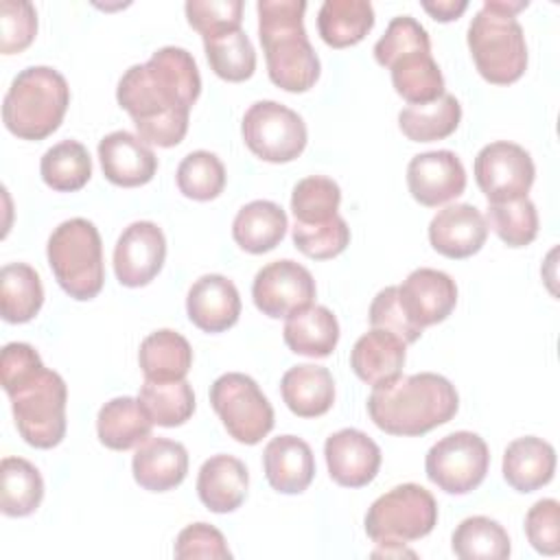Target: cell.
Listing matches in <instances>:
<instances>
[{"instance_id": "cell-44", "label": "cell", "mask_w": 560, "mask_h": 560, "mask_svg": "<svg viewBox=\"0 0 560 560\" xmlns=\"http://www.w3.org/2000/svg\"><path fill=\"white\" fill-rule=\"evenodd\" d=\"M409 50H431V39L427 28L411 15H396L387 24L383 37L374 44V59L389 68L394 59Z\"/></svg>"}, {"instance_id": "cell-3", "label": "cell", "mask_w": 560, "mask_h": 560, "mask_svg": "<svg viewBox=\"0 0 560 560\" xmlns=\"http://www.w3.org/2000/svg\"><path fill=\"white\" fill-rule=\"evenodd\" d=\"M459 396L455 385L435 372L398 376L372 389L368 413L389 435H424L455 418Z\"/></svg>"}, {"instance_id": "cell-22", "label": "cell", "mask_w": 560, "mask_h": 560, "mask_svg": "<svg viewBox=\"0 0 560 560\" xmlns=\"http://www.w3.org/2000/svg\"><path fill=\"white\" fill-rule=\"evenodd\" d=\"M262 468L269 486L282 494L304 492L315 477L311 446L298 435H278L262 451Z\"/></svg>"}, {"instance_id": "cell-4", "label": "cell", "mask_w": 560, "mask_h": 560, "mask_svg": "<svg viewBox=\"0 0 560 560\" xmlns=\"http://www.w3.org/2000/svg\"><path fill=\"white\" fill-rule=\"evenodd\" d=\"M258 37L267 59L271 83L287 92H306L319 79V57L313 50L306 28L302 0H260Z\"/></svg>"}, {"instance_id": "cell-10", "label": "cell", "mask_w": 560, "mask_h": 560, "mask_svg": "<svg viewBox=\"0 0 560 560\" xmlns=\"http://www.w3.org/2000/svg\"><path fill=\"white\" fill-rule=\"evenodd\" d=\"M241 133L249 151L271 164L295 160L308 140L302 116L278 101H256L249 105Z\"/></svg>"}, {"instance_id": "cell-50", "label": "cell", "mask_w": 560, "mask_h": 560, "mask_svg": "<svg viewBox=\"0 0 560 560\" xmlns=\"http://www.w3.org/2000/svg\"><path fill=\"white\" fill-rule=\"evenodd\" d=\"M422 9L438 22H451V20H457L468 9V2L466 0H438V2L424 0Z\"/></svg>"}, {"instance_id": "cell-38", "label": "cell", "mask_w": 560, "mask_h": 560, "mask_svg": "<svg viewBox=\"0 0 560 560\" xmlns=\"http://www.w3.org/2000/svg\"><path fill=\"white\" fill-rule=\"evenodd\" d=\"M42 179L57 192L81 190L92 177V158L77 140H61L52 144L39 162Z\"/></svg>"}, {"instance_id": "cell-19", "label": "cell", "mask_w": 560, "mask_h": 560, "mask_svg": "<svg viewBox=\"0 0 560 560\" xmlns=\"http://www.w3.org/2000/svg\"><path fill=\"white\" fill-rule=\"evenodd\" d=\"M488 238L486 217L470 203H451L431 219V247L453 260L477 254Z\"/></svg>"}, {"instance_id": "cell-11", "label": "cell", "mask_w": 560, "mask_h": 560, "mask_svg": "<svg viewBox=\"0 0 560 560\" xmlns=\"http://www.w3.org/2000/svg\"><path fill=\"white\" fill-rule=\"evenodd\" d=\"M490 466V451L481 435L455 431L438 440L427 457L424 470L431 483L446 494H468L481 486Z\"/></svg>"}, {"instance_id": "cell-32", "label": "cell", "mask_w": 560, "mask_h": 560, "mask_svg": "<svg viewBox=\"0 0 560 560\" xmlns=\"http://www.w3.org/2000/svg\"><path fill=\"white\" fill-rule=\"evenodd\" d=\"M374 26V9L365 0H326L317 13V31L332 48L359 44Z\"/></svg>"}, {"instance_id": "cell-15", "label": "cell", "mask_w": 560, "mask_h": 560, "mask_svg": "<svg viewBox=\"0 0 560 560\" xmlns=\"http://www.w3.org/2000/svg\"><path fill=\"white\" fill-rule=\"evenodd\" d=\"M407 186L420 206L438 208L464 192L466 171L462 160L448 149L424 151L411 158Z\"/></svg>"}, {"instance_id": "cell-12", "label": "cell", "mask_w": 560, "mask_h": 560, "mask_svg": "<svg viewBox=\"0 0 560 560\" xmlns=\"http://www.w3.org/2000/svg\"><path fill=\"white\" fill-rule=\"evenodd\" d=\"M534 177V160L521 144L497 140L486 144L475 158V179L488 203L527 197Z\"/></svg>"}, {"instance_id": "cell-8", "label": "cell", "mask_w": 560, "mask_h": 560, "mask_svg": "<svg viewBox=\"0 0 560 560\" xmlns=\"http://www.w3.org/2000/svg\"><path fill=\"white\" fill-rule=\"evenodd\" d=\"M365 534L376 545H405L424 538L438 525V503L418 483H402L381 494L365 514Z\"/></svg>"}, {"instance_id": "cell-20", "label": "cell", "mask_w": 560, "mask_h": 560, "mask_svg": "<svg viewBox=\"0 0 560 560\" xmlns=\"http://www.w3.org/2000/svg\"><path fill=\"white\" fill-rule=\"evenodd\" d=\"M188 319L203 332H223L238 322L241 295L232 280L206 273L192 282L186 295Z\"/></svg>"}, {"instance_id": "cell-1", "label": "cell", "mask_w": 560, "mask_h": 560, "mask_svg": "<svg viewBox=\"0 0 560 560\" xmlns=\"http://www.w3.org/2000/svg\"><path fill=\"white\" fill-rule=\"evenodd\" d=\"M201 94V74L186 48H158L118 81L116 101L147 144L175 147L188 131L190 109Z\"/></svg>"}, {"instance_id": "cell-29", "label": "cell", "mask_w": 560, "mask_h": 560, "mask_svg": "<svg viewBox=\"0 0 560 560\" xmlns=\"http://www.w3.org/2000/svg\"><path fill=\"white\" fill-rule=\"evenodd\" d=\"M153 422L142 411L138 398L118 396L107 400L96 416V433L103 446L129 451L151 438Z\"/></svg>"}, {"instance_id": "cell-17", "label": "cell", "mask_w": 560, "mask_h": 560, "mask_svg": "<svg viewBox=\"0 0 560 560\" xmlns=\"http://www.w3.org/2000/svg\"><path fill=\"white\" fill-rule=\"evenodd\" d=\"M398 295L407 317L424 330L427 326L444 322L453 313L457 304V284L440 269L420 267L402 280Z\"/></svg>"}, {"instance_id": "cell-7", "label": "cell", "mask_w": 560, "mask_h": 560, "mask_svg": "<svg viewBox=\"0 0 560 560\" xmlns=\"http://www.w3.org/2000/svg\"><path fill=\"white\" fill-rule=\"evenodd\" d=\"M48 265L59 287L74 300H92L105 282L103 243L96 225L83 217L59 223L48 236Z\"/></svg>"}, {"instance_id": "cell-35", "label": "cell", "mask_w": 560, "mask_h": 560, "mask_svg": "<svg viewBox=\"0 0 560 560\" xmlns=\"http://www.w3.org/2000/svg\"><path fill=\"white\" fill-rule=\"evenodd\" d=\"M0 510L4 516H28L44 499V479L24 457H4L0 464Z\"/></svg>"}, {"instance_id": "cell-16", "label": "cell", "mask_w": 560, "mask_h": 560, "mask_svg": "<svg viewBox=\"0 0 560 560\" xmlns=\"http://www.w3.org/2000/svg\"><path fill=\"white\" fill-rule=\"evenodd\" d=\"M324 457L328 475L343 488H363L381 468L378 444L359 429H341L326 438Z\"/></svg>"}, {"instance_id": "cell-27", "label": "cell", "mask_w": 560, "mask_h": 560, "mask_svg": "<svg viewBox=\"0 0 560 560\" xmlns=\"http://www.w3.org/2000/svg\"><path fill=\"white\" fill-rule=\"evenodd\" d=\"M282 337L291 352L324 359L337 348L339 322L330 308L311 304L287 317Z\"/></svg>"}, {"instance_id": "cell-28", "label": "cell", "mask_w": 560, "mask_h": 560, "mask_svg": "<svg viewBox=\"0 0 560 560\" xmlns=\"http://www.w3.org/2000/svg\"><path fill=\"white\" fill-rule=\"evenodd\" d=\"M287 212L267 199L245 203L232 221V238L247 254L271 252L287 234Z\"/></svg>"}, {"instance_id": "cell-23", "label": "cell", "mask_w": 560, "mask_h": 560, "mask_svg": "<svg viewBox=\"0 0 560 560\" xmlns=\"http://www.w3.org/2000/svg\"><path fill=\"white\" fill-rule=\"evenodd\" d=\"M407 343L389 330L372 328L350 350L352 372L368 385H387L402 374Z\"/></svg>"}, {"instance_id": "cell-39", "label": "cell", "mask_w": 560, "mask_h": 560, "mask_svg": "<svg viewBox=\"0 0 560 560\" xmlns=\"http://www.w3.org/2000/svg\"><path fill=\"white\" fill-rule=\"evenodd\" d=\"M451 547L462 560H503L512 551L503 525L488 516L464 518L453 532Z\"/></svg>"}, {"instance_id": "cell-47", "label": "cell", "mask_w": 560, "mask_h": 560, "mask_svg": "<svg viewBox=\"0 0 560 560\" xmlns=\"http://www.w3.org/2000/svg\"><path fill=\"white\" fill-rule=\"evenodd\" d=\"M368 319L372 328H383L400 337L405 343H413L420 339L422 328H418L405 313L398 295V287H385L381 289L368 311Z\"/></svg>"}, {"instance_id": "cell-49", "label": "cell", "mask_w": 560, "mask_h": 560, "mask_svg": "<svg viewBox=\"0 0 560 560\" xmlns=\"http://www.w3.org/2000/svg\"><path fill=\"white\" fill-rule=\"evenodd\" d=\"M175 558L190 560V558H217L225 560L232 558L223 534L208 525V523H192L184 527L175 540Z\"/></svg>"}, {"instance_id": "cell-46", "label": "cell", "mask_w": 560, "mask_h": 560, "mask_svg": "<svg viewBox=\"0 0 560 560\" xmlns=\"http://www.w3.org/2000/svg\"><path fill=\"white\" fill-rule=\"evenodd\" d=\"M184 11L188 24L199 31L201 37H210L228 28H238L243 20L241 0H188Z\"/></svg>"}, {"instance_id": "cell-2", "label": "cell", "mask_w": 560, "mask_h": 560, "mask_svg": "<svg viewBox=\"0 0 560 560\" xmlns=\"http://www.w3.org/2000/svg\"><path fill=\"white\" fill-rule=\"evenodd\" d=\"M0 378L22 440L35 448L57 446L66 435V381L44 368L37 350L22 341L2 348Z\"/></svg>"}, {"instance_id": "cell-21", "label": "cell", "mask_w": 560, "mask_h": 560, "mask_svg": "<svg viewBox=\"0 0 560 560\" xmlns=\"http://www.w3.org/2000/svg\"><path fill=\"white\" fill-rule=\"evenodd\" d=\"M131 472L140 488L149 492H168L186 479L188 451L182 442L149 438L136 448Z\"/></svg>"}, {"instance_id": "cell-13", "label": "cell", "mask_w": 560, "mask_h": 560, "mask_svg": "<svg viewBox=\"0 0 560 560\" xmlns=\"http://www.w3.org/2000/svg\"><path fill=\"white\" fill-rule=\"evenodd\" d=\"M315 291L317 289L311 271L291 258L265 265L262 269H258L252 284V298L256 308L271 319L289 317L311 306L315 300Z\"/></svg>"}, {"instance_id": "cell-41", "label": "cell", "mask_w": 560, "mask_h": 560, "mask_svg": "<svg viewBox=\"0 0 560 560\" xmlns=\"http://www.w3.org/2000/svg\"><path fill=\"white\" fill-rule=\"evenodd\" d=\"M177 188L195 201L217 199L225 188V166L210 151H190L177 166Z\"/></svg>"}, {"instance_id": "cell-6", "label": "cell", "mask_w": 560, "mask_h": 560, "mask_svg": "<svg viewBox=\"0 0 560 560\" xmlns=\"http://www.w3.org/2000/svg\"><path fill=\"white\" fill-rule=\"evenodd\" d=\"M70 105L66 77L50 66L20 70L2 101L4 127L22 140H44L59 129Z\"/></svg>"}, {"instance_id": "cell-5", "label": "cell", "mask_w": 560, "mask_h": 560, "mask_svg": "<svg viewBox=\"0 0 560 560\" xmlns=\"http://www.w3.org/2000/svg\"><path fill=\"white\" fill-rule=\"evenodd\" d=\"M527 0H486L468 26V48L477 72L494 85L518 81L527 68V44L516 13Z\"/></svg>"}, {"instance_id": "cell-40", "label": "cell", "mask_w": 560, "mask_h": 560, "mask_svg": "<svg viewBox=\"0 0 560 560\" xmlns=\"http://www.w3.org/2000/svg\"><path fill=\"white\" fill-rule=\"evenodd\" d=\"M341 203V188L335 179L311 175L300 179L291 192V212L295 223L313 225L330 221Z\"/></svg>"}, {"instance_id": "cell-25", "label": "cell", "mask_w": 560, "mask_h": 560, "mask_svg": "<svg viewBox=\"0 0 560 560\" xmlns=\"http://www.w3.org/2000/svg\"><path fill=\"white\" fill-rule=\"evenodd\" d=\"M556 472L553 446L536 435L516 438L503 453V479L516 492H534L547 486Z\"/></svg>"}, {"instance_id": "cell-24", "label": "cell", "mask_w": 560, "mask_h": 560, "mask_svg": "<svg viewBox=\"0 0 560 560\" xmlns=\"http://www.w3.org/2000/svg\"><path fill=\"white\" fill-rule=\"evenodd\" d=\"M249 475L245 464L234 455H212L197 475V494L201 503L217 514H228L241 508L247 497Z\"/></svg>"}, {"instance_id": "cell-31", "label": "cell", "mask_w": 560, "mask_h": 560, "mask_svg": "<svg viewBox=\"0 0 560 560\" xmlns=\"http://www.w3.org/2000/svg\"><path fill=\"white\" fill-rule=\"evenodd\" d=\"M392 85L409 105H424L444 94V77L431 50H409L392 61Z\"/></svg>"}, {"instance_id": "cell-33", "label": "cell", "mask_w": 560, "mask_h": 560, "mask_svg": "<svg viewBox=\"0 0 560 560\" xmlns=\"http://www.w3.org/2000/svg\"><path fill=\"white\" fill-rule=\"evenodd\" d=\"M44 304L39 273L26 262H9L0 271V311L9 324L31 322Z\"/></svg>"}, {"instance_id": "cell-14", "label": "cell", "mask_w": 560, "mask_h": 560, "mask_svg": "<svg viewBox=\"0 0 560 560\" xmlns=\"http://www.w3.org/2000/svg\"><path fill=\"white\" fill-rule=\"evenodd\" d=\"M166 238L153 221L129 223L114 247V273L122 287H144L164 267Z\"/></svg>"}, {"instance_id": "cell-34", "label": "cell", "mask_w": 560, "mask_h": 560, "mask_svg": "<svg viewBox=\"0 0 560 560\" xmlns=\"http://www.w3.org/2000/svg\"><path fill=\"white\" fill-rule=\"evenodd\" d=\"M462 120V105L453 94H442L424 105H407L398 114L400 131L413 142H433L448 138Z\"/></svg>"}, {"instance_id": "cell-45", "label": "cell", "mask_w": 560, "mask_h": 560, "mask_svg": "<svg viewBox=\"0 0 560 560\" xmlns=\"http://www.w3.org/2000/svg\"><path fill=\"white\" fill-rule=\"evenodd\" d=\"M37 33V11L26 0L0 2V52L15 55L31 46Z\"/></svg>"}, {"instance_id": "cell-48", "label": "cell", "mask_w": 560, "mask_h": 560, "mask_svg": "<svg viewBox=\"0 0 560 560\" xmlns=\"http://www.w3.org/2000/svg\"><path fill=\"white\" fill-rule=\"evenodd\" d=\"M529 545L542 556L560 553V503L556 499L536 501L525 514Z\"/></svg>"}, {"instance_id": "cell-36", "label": "cell", "mask_w": 560, "mask_h": 560, "mask_svg": "<svg viewBox=\"0 0 560 560\" xmlns=\"http://www.w3.org/2000/svg\"><path fill=\"white\" fill-rule=\"evenodd\" d=\"M138 402L158 427H179L195 413V392L184 381H147L140 385Z\"/></svg>"}, {"instance_id": "cell-26", "label": "cell", "mask_w": 560, "mask_h": 560, "mask_svg": "<svg viewBox=\"0 0 560 560\" xmlns=\"http://www.w3.org/2000/svg\"><path fill=\"white\" fill-rule=\"evenodd\" d=\"M280 392L284 405L298 418L324 416L335 402V381L328 368L302 363L282 374Z\"/></svg>"}, {"instance_id": "cell-42", "label": "cell", "mask_w": 560, "mask_h": 560, "mask_svg": "<svg viewBox=\"0 0 560 560\" xmlns=\"http://www.w3.org/2000/svg\"><path fill=\"white\" fill-rule=\"evenodd\" d=\"M486 223L508 247H525L538 234V212L529 197L488 203Z\"/></svg>"}, {"instance_id": "cell-18", "label": "cell", "mask_w": 560, "mask_h": 560, "mask_svg": "<svg viewBox=\"0 0 560 560\" xmlns=\"http://www.w3.org/2000/svg\"><path fill=\"white\" fill-rule=\"evenodd\" d=\"M98 160L103 175L122 188L144 186L158 171L153 149L138 136L118 129L98 142Z\"/></svg>"}, {"instance_id": "cell-37", "label": "cell", "mask_w": 560, "mask_h": 560, "mask_svg": "<svg viewBox=\"0 0 560 560\" xmlns=\"http://www.w3.org/2000/svg\"><path fill=\"white\" fill-rule=\"evenodd\" d=\"M203 50L212 72L223 81L238 83L256 70V50L241 26L203 37Z\"/></svg>"}, {"instance_id": "cell-9", "label": "cell", "mask_w": 560, "mask_h": 560, "mask_svg": "<svg viewBox=\"0 0 560 560\" xmlns=\"http://www.w3.org/2000/svg\"><path fill=\"white\" fill-rule=\"evenodd\" d=\"M210 405L230 438L241 444L254 446L273 429V407L247 374H221L210 387Z\"/></svg>"}, {"instance_id": "cell-30", "label": "cell", "mask_w": 560, "mask_h": 560, "mask_svg": "<svg viewBox=\"0 0 560 560\" xmlns=\"http://www.w3.org/2000/svg\"><path fill=\"white\" fill-rule=\"evenodd\" d=\"M138 363L147 381H184L192 365V348L184 335L160 328L142 339Z\"/></svg>"}, {"instance_id": "cell-43", "label": "cell", "mask_w": 560, "mask_h": 560, "mask_svg": "<svg viewBox=\"0 0 560 560\" xmlns=\"http://www.w3.org/2000/svg\"><path fill=\"white\" fill-rule=\"evenodd\" d=\"M291 236L295 247L315 260H328L339 256L348 243H350V228L343 221V217L335 214L330 221L324 223H313V225H304V223H295L291 228Z\"/></svg>"}]
</instances>
